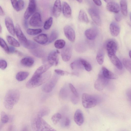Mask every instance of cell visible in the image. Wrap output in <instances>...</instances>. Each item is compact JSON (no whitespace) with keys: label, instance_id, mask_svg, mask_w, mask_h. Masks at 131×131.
<instances>
[{"label":"cell","instance_id":"1","mask_svg":"<svg viewBox=\"0 0 131 131\" xmlns=\"http://www.w3.org/2000/svg\"><path fill=\"white\" fill-rule=\"evenodd\" d=\"M20 97L19 90L15 89H10L6 93L4 98V104L6 108L12 109L18 102Z\"/></svg>","mask_w":131,"mask_h":131},{"label":"cell","instance_id":"2","mask_svg":"<svg viewBox=\"0 0 131 131\" xmlns=\"http://www.w3.org/2000/svg\"><path fill=\"white\" fill-rule=\"evenodd\" d=\"M31 125L32 129L33 130L56 131L41 117L35 116L32 121Z\"/></svg>","mask_w":131,"mask_h":131},{"label":"cell","instance_id":"3","mask_svg":"<svg viewBox=\"0 0 131 131\" xmlns=\"http://www.w3.org/2000/svg\"><path fill=\"white\" fill-rule=\"evenodd\" d=\"M50 72H46L40 76L37 77H32L26 84V86L29 89H32L38 86L47 82L50 78Z\"/></svg>","mask_w":131,"mask_h":131},{"label":"cell","instance_id":"4","mask_svg":"<svg viewBox=\"0 0 131 131\" xmlns=\"http://www.w3.org/2000/svg\"><path fill=\"white\" fill-rule=\"evenodd\" d=\"M82 101L83 106L86 108L95 106L97 103V100L95 97L86 93L82 94Z\"/></svg>","mask_w":131,"mask_h":131},{"label":"cell","instance_id":"5","mask_svg":"<svg viewBox=\"0 0 131 131\" xmlns=\"http://www.w3.org/2000/svg\"><path fill=\"white\" fill-rule=\"evenodd\" d=\"M58 79V76L54 75L51 78L42 86V91L46 93L51 92L55 87Z\"/></svg>","mask_w":131,"mask_h":131},{"label":"cell","instance_id":"6","mask_svg":"<svg viewBox=\"0 0 131 131\" xmlns=\"http://www.w3.org/2000/svg\"><path fill=\"white\" fill-rule=\"evenodd\" d=\"M109 81V79L105 78L102 72L100 73L94 83V88L98 91L102 90L107 85Z\"/></svg>","mask_w":131,"mask_h":131},{"label":"cell","instance_id":"7","mask_svg":"<svg viewBox=\"0 0 131 131\" xmlns=\"http://www.w3.org/2000/svg\"><path fill=\"white\" fill-rule=\"evenodd\" d=\"M29 24L30 26L34 27H40L42 25V21L39 13H34L31 17Z\"/></svg>","mask_w":131,"mask_h":131},{"label":"cell","instance_id":"8","mask_svg":"<svg viewBox=\"0 0 131 131\" xmlns=\"http://www.w3.org/2000/svg\"><path fill=\"white\" fill-rule=\"evenodd\" d=\"M36 2V0H29L28 7L24 15V17L25 19H27L35 11Z\"/></svg>","mask_w":131,"mask_h":131},{"label":"cell","instance_id":"9","mask_svg":"<svg viewBox=\"0 0 131 131\" xmlns=\"http://www.w3.org/2000/svg\"><path fill=\"white\" fill-rule=\"evenodd\" d=\"M58 50L51 52L48 54L47 58L48 62L52 66H57L58 63V54L59 53Z\"/></svg>","mask_w":131,"mask_h":131},{"label":"cell","instance_id":"10","mask_svg":"<svg viewBox=\"0 0 131 131\" xmlns=\"http://www.w3.org/2000/svg\"><path fill=\"white\" fill-rule=\"evenodd\" d=\"M72 50L71 46H67L64 47L61 52V55L63 60L65 62L69 61L72 54Z\"/></svg>","mask_w":131,"mask_h":131},{"label":"cell","instance_id":"11","mask_svg":"<svg viewBox=\"0 0 131 131\" xmlns=\"http://www.w3.org/2000/svg\"><path fill=\"white\" fill-rule=\"evenodd\" d=\"M64 35L70 41L74 42L75 38V33L74 29L69 26H66L64 28Z\"/></svg>","mask_w":131,"mask_h":131},{"label":"cell","instance_id":"12","mask_svg":"<svg viewBox=\"0 0 131 131\" xmlns=\"http://www.w3.org/2000/svg\"><path fill=\"white\" fill-rule=\"evenodd\" d=\"M52 66L47 61L44 64L41 66L37 69L32 77H37L40 76L46 72Z\"/></svg>","mask_w":131,"mask_h":131},{"label":"cell","instance_id":"13","mask_svg":"<svg viewBox=\"0 0 131 131\" xmlns=\"http://www.w3.org/2000/svg\"><path fill=\"white\" fill-rule=\"evenodd\" d=\"M15 33L19 41L22 45L27 41L28 40L22 31L19 25L17 24L15 28Z\"/></svg>","mask_w":131,"mask_h":131},{"label":"cell","instance_id":"14","mask_svg":"<svg viewBox=\"0 0 131 131\" xmlns=\"http://www.w3.org/2000/svg\"><path fill=\"white\" fill-rule=\"evenodd\" d=\"M88 12L91 18L94 23L98 25H101V21L97 10L93 8H90L88 10Z\"/></svg>","mask_w":131,"mask_h":131},{"label":"cell","instance_id":"15","mask_svg":"<svg viewBox=\"0 0 131 131\" xmlns=\"http://www.w3.org/2000/svg\"><path fill=\"white\" fill-rule=\"evenodd\" d=\"M116 43L113 41H110L107 43L106 48L108 56L115 54L117 50Z\"/></svg>","mask_w":131,"mask_h":131},{"label":"cell","instance_id":"16","mask_svg":"<svg viewBox=\"0 0 131 131\" xmlns=\"http://www.w3.org/2000/svg\"><path fill=\"white\" fill-rule=\"evenodd\" d=\"M5 21L8 31L12 35L14 36L15 34V28L12 20L9 17L7 16L5 18Z\"/></svg>","mask_w":131,"mask_h":131},{"label":"cell","instance_id":"17","mask_svg":"<svg viewBox=\"0 0 131 131\" xmlns=\"http://www.w3.org/2000/svg\"><path fill=\"white\" fill-rule=\"evenodd\" d=\"M74 120L75 123L79 126L81 125L83 123L84 119L82 111L78 109L76 110L74 116Z\"/></svg>","mask_w":131,"mask_h":131},{"label":"cell","instance_id":"18","mask_svg":"<svg viewBox=\"0 0 131 131\" xmlns=\"http://www.w3.org/2000/svg\"><path fill=\"white\" fill-rule=\"evenodd\" d=\"M98 33V30L96 28H92L86 30L85 32V34L88 39L93 40L96 37Z\"/></svg>","mask_w":131,"mask_h":131},{"label":"cell","instance_id":"19","mask_svg":"<svg viewBox=\"0 0 131 131\" xmlns=\"http://www.w3.org/2000/svg\"><path fill=\"white\" fill-rule=\"evenodd\" d=\"M61 10V2L60 0H56L52 9V14L55 17H58L60 15Z\"/></svg>","mask_w":131,"mask_h":131},{"label":"cell","instance_id":"20","mask_svg":"<svg viewBox=\"0 0 131 131\" xmlns=\"http://www.w3.org/2000/svg\"><path fill=\"white\" fill-rule=\"evenodd\" d=\"M33 39L38 43L43 45L47 43L48 38L46 34H42L34 37Z\"/></svg>","mask_w":131,"mask_h":131},{"label":"cell","instance_id":"21","mask_svg":"<svg viewBox=\"0 0 131 131\" xmlns=\"http://www.w3.org/2000/svg\"><path fill=\"white\" fill-rule=\"evenodd\" d=\"M106 8L109 11L116 13H118L120 10L118 4L116 3L113 2L107 3L106 5Z\"/></svg>","mask_w":131,"mask_h":131},{"label":"cell","instance_id":"22","mask_svg":"<svg viewBox=\"0 0 131 131\" xmlns=\"http://www.w3.org/2000/svg\"><path fill=\"white\" fill-rule=\"evenodd\" d=\"M110 29L111 35L114 36H118L120 31V28L119 26L114 21H113L111 23Z\"/></svg>","mask_w":131,"mask_h":131},{"label":"cell","instance_id":"23","mask_svg":"<svg viewBox=\"0 0 131 131\" xmlns=\"http://www.w3.org/2000/svg\"><path fill=\"white\" fill-rule=\"evenodd\" d=\"M34 62V59L30 57H25L23 58L20 61V63L22 66L27 67H32Z\"/></svg>","mask_w":131,"mask_h":131},{"label":"cell","instance_id":"24","mask_svg":"<svg viewBox=\"0 0 131 131\" xmlns=\"http://www.w3.org/2000/svg\"><path fill=\"white\" fill-rule=\"evenodd\" d=\"M112 63L118 69L121 70L123 68L122 63L115 54L108 56Z\"/></svg>","mask_w":131,"mask_h":131},{"label":"cell","instance_id":"25","mask_svg":"<svg viewBox=\"0 0 131 131\" xmlns=\"http://www.w3.org/2000/svg\"><path fill=\"white\" fill-rule=\"evenodd\" d=\"M62 12L63 15L66 18L70 17L71 14V10L69 4L64 2L62 5Z\"/></svg>","mask_w":131,"mask_h":131},{"label":"cell","instance_id":"26","mask_svg":"<svg viewBox=\"0 0 131 131\" xmlns=\"http://www.w3.org/2000/svg\"><path fill=\"white\" fill-rule=\"evenodd\" d=\"M30 52L34 56L39 58H43L46 55L45 52L43 50L37 48L31 49Z\"/></svg>","mask_w":131,"mask_h":131},{"label":"cell","instance_id":"27","mask_svg":"<svg viewBox=\"0 0 131 131\" xmlns=\"http://www.w3.org/2000/svg\"><path fill=\"white\" fill-rule=\"evenodd\" d=\"M102 73L105 78L108 79H114L116 78L113 73L104 67H103L102 68Z\"/></svg>","mask_w":131,"mask_h":131},{"label":"cell","instance_id":"28","mask_svg":"<svg viewBox=\"0 0 131 131\" xmlns=\"http://www.w3.org/2000/svg\"><path fill=\"white\" fill-rule=\"evenodd\" d=\"M50 110L48 107H44L40 109L35 116L41 117L48 115L50 113Z\"/></svg>","mask_w":131,"mask_h":131},{"label":"cell","instance_id":"29","mask_svg":"<svg viewBox=\"0 0 131 131\" xmlns=\"http://www.w3.org/2000/svg\"><path fill=\"white\" fill-rule=\"evenodd\" d=\"M29 73L26 71H21L18 72L16 75V79L19 81L25 80L29 75Z\"/></svg>","mask_w":131,"mask_h":131},{"label":"cell","instance_id":"30","mask_svg":"<svg viewBox=\"0 0 131 131\" xmlns=\"http://www.w3.org/2000/svg\"><path fill=\"white\" fill-rule=\"evenodd\" d=\"M6 39L8 43L12 46L16 47H20V44L19 42L12 36L8 35L6 37Z\"/></svg>","mask_w":131,"mask_h":131},{"label":"cell","instance_id":"31","mask_svg":"<svg viewBox=\"0 0 131 131\" xmlns=\"http://www.w3.org/2000/svg\"><path fill=\"white\" fill-rule=\"evenodd\" d=\"M120 5L122 14L124 16L127 14V5L126 0H121Z\"/></svg>","mask_w":131,"mask_h":131},{"label":"cell","instance_id":"32","mask_svg":"<svg viewBox=\"0 0 131 131\" xmlns=\"http://www.w3.org/2000/svg\"><path fill=\"white\" fill-rule=\"evenodd\" d=\"M23 45L24 47L31 50L37 48L38 46V45L35 42L28 40L26 43Z\"/></svg>","mask_w":131,"mask_h":131},{"label":"cell","instance_id":"33","mask_svg":"<svg viewBox=\"0 0 131 131\" xmlns=\"http://www.w3.org/2000/svg\"><path fill=\"white\" fill-rule=\"evenodd\" d=\"M78 18L79 20L80 21L86 23H88L89 22V20L86 14L83 10H81L80 11Z\"/></svg>","mask_w":131,"mask_h":131},{"label":"cell","instance_id":"34","mask_svg":"<svg viewBox=\"0 0 131 131\" xmlns=\"http://www.w3.org/2000/svg\"><path fill=\"white\" fill-rule=\"evenodd\" d=\"M58 36V33L55 30H52L48 38V41L46 44H48L53 42L57 39Z\"/></svg>","mask_w":131,"mask_h":131},{"label":"cell","instance_id":"35","mask_svg":"<svg viewBox=\"0 0 131 131\" xmlns=\"http://www.w3.org/2000/svg\"><path fill=\"white\" fill-rule=\"evenodd\" d=\"M104 58V54L103 51H100L97 53L96 60L99 64L100 65L102 64L103 62Z\"/></svg>","mask_w":131,"mask_h":131},{"label":"cell","instance_id":"36","mask_svg":"<svg viewBox=\"0 0 131 131\" xmlns=\"http://www.w3.org/2000/svg\"><path fill=\"white\" fill-rule=\"evenodd\" d=\"M79 59L83 66L86 71H90L91 70L92 67L90 64L89 62L86 60L82 58H80Z\"/></svg>","mask_w":131,"mask_h":131},{"label":"cell","instance_id":"37","mask_svg":"<svg viewBox=\"0 0 131 131\" xmlns=\"http://www.w3.org/2000/svg\"><path fill=\"white\" fill-rule=\"evenodd\" d=\"M65 41L62 39H59L56 41L54 43V46L57 48L61 49L63 48L65 45Z\"/></svg>","mask_w":131,"mask_h":131},{"label":"cell","instance_id":"38","mask_svg":"<svg viewBox=\"0 0 131 131\" xmlns=\"http://www.w3.org/2000/svg\"><path fill=\"white\" fill-rule=\"evenodd\" d=\"M42 30L40 29H33L29 28L27 30V34L30 35H36L41 33Z\"/></svg>","mask_w":131,"mask_h":131},{"label":"cell","instance_id":"39","mask_svg":"<svg viewBox=\"0 0 131 131\" xmlns=\"http://www.w3.org/2000/svg\"><path fill=\"white\" fill-rule=\"evenodd\" d=\"M62 118V115L60 114L57 113L54 114L52 117L51 120L54 125L56 124Z\"/></svg>","mask_w":131,"mask_h":131},{"label":"cell","instance_id":"40","mask_svg":"<svg viewBox=\"0 0 131 131\" xmlns=\"http://www.w3.org/2000/svg\"><path fill=\"white\" fill-rule=\"evenodd\" d=\"M70 66L72 69H73L75 68H82L83 67L79 59L72 62L70 64Z\"/></svg>","mask_w":131,"mask_h":131},{"label":"cell","instance_id":"41","mask_svg":"<svg viewBox=\"0 0 131 131\" xmlns=\"http://www.w3.org/2000/svg\"><path fill=\"white\" fill-rule=\"evenodd\" d=\"M53 23V18L52 17H50L45 22L43 28L46 30L49 29L52 26Z\"/></svg>","mask_w":131,"mask_h":131},{"label":"cell","instance_id":"42","mask_svg":"<svg viewBox=\"0 0 131 131\" xmlns=\"http://www.w3.org/2000/svg\"><path fill=\"white\" fill-rule=\"evenodd\" d=\"M123 64L128 71H131V61L127 58H124L123 60Z\"/></svg>","mask_w":131,"mask_h":131},{"label":"cell","instance_id":"43","mask_svg":"<svg viewBox=\"0 0 131 131\" xmlns=\"http://www.w3.org/2000/svg\"><path fill=\"white\" fill-rule=\"evenodd\" d=\"M24 2L23 0H18L15 9L17 11H19L24 8Z\"/></svg>","mask_w":131,"mask_h":131},{"label":"cell","instance_id":"44","mask_svg":"<svg viewBox=\"0 0 131 131\" xmlns=\"http://www.w3.org/2000/svg\"><path fill=\"white\" fill-rule=\"evenodd\" d=\"M1 123L3 124L7 123L9 120V117L3 111L1 112Z\"/></svg>","mask_w":131,"mask_h":131},{"label":"cell","instance_id":"45","mask_svg":"<svg viewBox=\"0 0 131 131\" xmlns=\"http://www.w3.org/2000/svg\"><path fill=\"white\" fill-rule=\"evenodd\" d=\"M0 45L1 47L6 53H8L9 47L5 40L1 37L0 38Z\"/></svg>","mask_w":131,"mask_h":131},{"label":"cell","instance_id":"46","mask_svg":"<svg viewBox=\"0 0 131 131\" xmlns=\"http://www.w3.org/2000/svg\"><path fill=\"white\" fill-rule=\"evenodd\" d=\"M69 87L71 90L73 95L77 97H79V94L76 89L71 83H69Z\"/></svg>","mask_w":131,"mask_h":131},{"label":"cell","instance_id":"47","mask_svg":"<svg viewBox=\"0 0 131 131\" xmlns=\"http://www.w3.org/2000/svg\"><path fill=\"white\" fill-rule=\"evenodd\" d=\"M7 63L5 60L1 59L0 60V68L2 70H5L7 67Z\"/></svg>","mask_w":131,"mask_h":131},{"label":"cell","instance_id":"48","mask_svg":"<svg viewBox=\"0 0 131 131\" xmlns=\"http://www.w3.org/2000/svg\"><path fill=\"white\" fill-rule=\"evenodd\" d=\"M78 97H77L73 95L71 97V101L74 104H76L78 102Z\"/></svg>","mask_w":131,"mask_h":131},{"label":"cell","instance_id":"49","mask_svg":"<svg viewBox=\"0 0 131 131\" xmlns=\"http://www.w3.org/2000/svg\"><path fill=\"white\" fill-rule=\"evenodd\" d=\"M54 71L57 74L62 76L64 75L66 73L64 71L60 69H55Z\"/></svg>","mask_w":131,"mask_h":131},{"label":"cell","instance_id":"50","mask_svg":"<svg viewBox=\"0 0 131 131\" xmlns=\"http://www.w3.org/2000/svg\"><path fill=\"white\" fill-rule=\"evenodd\" d=\"M9 47V51L8 53H13L17 52V50L13 46H10Z\"/></svg>","mask_w":131,"mask_h":131},{"label":"cell","instance_id":"51","mask_svg":"<svg viewBox=\"0 0 131 131\" xmlns=\"http://www.w3.org/2000/svg\"><path fill=\"white\" fill-rule=\"evenodd\" d=\"M116 13L115 16V20L117 21H119L122 19V16L120 14Z\"/></svg>","mask_w":131,"mask_h":131},{"label":"cell","instance_id":"52","mask_svg":"<svg viewBox=\"0 0 131 131\" xmlns=\"http://www.w3.org/2000/svg\"><path fill=\"white\" fill-rule=\"evenodd\" d=\"M70 120L68 117H66L64 121V125L65 126H68L70 124Z\"/></svg>","mask_w":131,"mask_h":131},{"label":"cell","instance_id":"53","mask_svg":"<svg viewBox=\"0 0 131 131\" xmlns=\"http://www.w3.org/2000/svg\"><path fill=\"white\" fill-rule=\"evenodd\" d=\"M17 1V0H10L12 6L15 9L16 6Z\"/></svg>","mask_w":131,"mask_h":131},{"label":"cell","instance_id":"54","mask_svg":"<svg viewBox=\"0 0 131 131\" xmlns=\"http://www.w3.org/2000/svg\"><path fill=\"white\" fill-rule=\"evenodd\" d=\"M94 3L98 6H100L102 5L101 0H93Z\"/></svg>","mask_w":131,"mask_h":131},{"label":"cell","instance_id":"55","mask_svg":"<svg viewBox=\"0 0 131 131\" xmlns=\"http://www.w3.org/2000/svg\"><path fill=\"white\" fill-rule=\"evenodd\" d=\"M5 14V12L1 6L0 8V15L1 16H3Z\"/></svg>","mask_w":131,"mask_h":131},{"label":"cell","instance_id":"56","mask_svg":"<svg viewBox=\"0 0 131 131\" xmlns=\"http://www.w3.org/2000/svg\"><path fill=\"white\" fill-rule=\"evenodd\" d=\"M24 26L25 28H27L28 27V24L27 21V19H25L24 20Z\"/></svg>","mask_w":131,"mask_h":131},{"label":"cell","instance_id":"57","mask_svg":"<svg viewBox=\"0 0 131 131\" xmlns=\"http://www.w3.org/2000/svg\"><path fill=\"white\" fill-rule=\"evenodd\" d=\"M129 55L130 57V58H131V50L129 52Z\"/></svg>","mask_w":131,"mask_h":131},{"label":"cell","instance_id":"58","mask_svg":"<svg viewBox=\"0 0 131 131\" xmlns=\"http://www.w3.org/2000/svg\"><path fill=\"white\" fill-rule=\"evenodd\" d=\"M2 28L1 25H0V33H1L2 32Z\"/></svg>","mask_w":131,"mask_h":131},{"label":"cell","instance_id":"59","mask_svg":"<svg viewBox=\"0 0 131 131\" xmlns=\"http://www.w3.org/2000/svg\"><path fill=\"white\" fill-rule=\"evenodd\" d=\"M77 0V1H78V2H79L80 3H81L82 1V0Z\"/></svg>","mask_w":131,"mask_h":131},{"label":"cell","instance_id":"60","mask_svg":"<svg viewBox=\"0 0 131 131\" xmlns=\"http://www.w3.org/2000/svg\"><path fill=\"white\" fill-rule=\"evenodd\" d=\"M129 16H130V19L131 21V13H130L129 14Z\"/></svg>","mask_w":131,"mask_h":131},{"label":"cell","instance_id":"61","mask_svg":"<svg viewBox=\"0 0 131 131\" xmlns=\"http://www.w3.org/2000/svg\"><path fill=\"white\" fill-rule=\"evenodd\" d=\"M104 0L106 2H108L109 1V0Z\"/></svg>","mask_w":131,"mask_h":131}]
</instances>
